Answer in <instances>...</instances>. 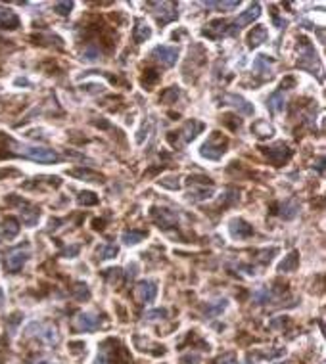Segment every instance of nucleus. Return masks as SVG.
<instances>
[{"instance_id": "nucleus-42", "label": "nucleus", "mask_w": 326, "mask_h": 364, "mask_svg": "<svg viewBox=\"0 0 326 364\" xmlns=\"http://www.w3.org/2000/svg\"><path fill=\"white\" fill-rule=\"evenodd\" d=\"M4 305V291H2V288H0V307Z\"/></svg>"}, {"instance_id": "nucleus-25", "label": "nucleus", "mask_w": 326, "mask_h": 364, "mask_svg": "<svg viewBox=\"0 0 326 364\" xmlns=\"http://www.w3.org/2000/svg\"><path fill=\"white\" fill-rule=\"evenodd\" d=\"M144 236H146L144 232H134V230H132V232H125V234H123V242L127 243V245H134V243L142 242Z\"/></svg>"}, {"instance_id": "nucleus-30", "label": "nucleus", "mask_w": 326, "mask_h": 364, "mask_svg": "<svg viewBox=\"0 0 326 364\" xmlns=\"http://www.w3.org/2000/svg\"><path fill=\"white\" fill-rule=\"evenodd\" d=\"M179 96H181V91H179L177 87H171L169 91L162 94V102H165V104H171V102H175Z\"/></svg>"}, {"instance_id": "nucleus-37", "label": "nucleus", "mask_w": 326, "mask_h": 364, "mask_svg": "<svg viewBox=\"0 0 326 364\" xmlns=\"http://www.w3.org/2000/svg\"><path fill=\"white\" fill-rule=\"evenodd\" d=\"M223 123H225V125H228V127H230L232 130H236V128L240 127V119H236L234 115H225V119H223Z\"/></svg>"}, {"instance_id": "nucleus-31", "label": "nucleus", "mask_w": 326, "mask_h": 364, "mask_svg": "<svg viewBox=\"0 0 326 364\" xmlns=\"http://www.w3.org/2000/svg\"><path fill=\"white\" fill-rule=\"evenodd\" d=\"M85 58H87L89 61H96L98 58H100V50H98V46L89 44V46L85 48Z\"/></svg>"}, {"instance_id": "nucleus-9", "label": "nucleus", "mask_w": 326, "mask_h": 364, "mask_svg": "<svg viewBox=\"0 0 326 364\" xmlns=\"http://www.w3.org/2000/svg\"><path fill=\"white\" fill-rule=\"evenodd\" d=\"M225 102H227L228 106L236 108L242 115H254V104H250L248 100H244V98L238 96V94H227V96H225Z\"/></svg>"}, {"instance_id": "nucleus-6", "label": "nucleus", "mask_w": 326, "mask_h": 364, "mask_svg": "<svg viewBox=\"0 0 326 364\" xmlns=\"http://www.w3.org/2000/svg\"><path fill=\"white\" fill-rule=\"evenodd\" d=\"M152 58L156 61H160L165 67H171V65L177 63L179 52H177V48H173V46H156V48L152 50Z\"/></svg>"}, {"instance_id": "nucleus-34", "label": "nucleus", "mask_w": 326, "mask_h": 364, "mask_svg": "<svg viewBox=\"0 0 326 364\" xmlns=\"http://www.w3.org/2000/svg\"><path fill=\"white\" fill-rule=\"evenodd\" d=\"M158 79H160V75H158L154 69H150V71H146V75H144V81H142V83H144L146 87H152V85H154Z\"/></svg>"}, {"instance_id": "nucleus-7", "label": "nucleus", "mask_w": 326, "mask_h": 364, "mask_svg": "<svg viewBox=\"0 0 326 364\" xmlns=\"http://www.w3.org/2000/svg\"><path fill=\"white\" fill-rule=\"evenodd\" d=\"M263 152L269 157V161L274 163V165H282V163L292 155V150H290L286 144H274V146H271V148H263Z\"/></svg>"}, {"instance_id": "nucleus-35", "label": "nucleus", "mask_w": 326, "mask_h": 364, "mask_svg": "<svg viewBox=\"0 0 326 364\" xmlns=\"http://www.w3.org/2000/svg\"><path fill=\"white\" fill-rule=\"evenodd\" d=\"M254 297H255V301H259V303H267V301L271 299V291H269L267 288H263V290L254 293Z\"/></svg>"}, {"instance_id": "nucleus-27", "label": "nucleus", "mask_w": 326, "mask_h": 364, "mask_svg": "<svg viewBox=\"0 0 326 364\" xmlns=\"http://www.w3.org/2000/svg\"><path fill=\"white\" fill-rule=\"evenodd\" d=\"M79 203H81V205H96L98 196L94 192H83V194L79 196Z\"/></svg>"}, {"instance_id": "nucleus-38", "label": "nucleus", "mask_w": 326, "mask_h": 364, "mask_svg": "<svg viewBox=\"0 0 326 364\" xmlns=\"http://www.w3.org/2000/svg\"><path fill=\"white\" fill-rule=\"evenodd\" d=\"M167 314V310H163V309H158V310H150V312H146V318H152V320H156V318H162V316H165Z\"/></svg>"}, {"instance_id": "nucleus-28", "label": "nucleus", "mask_w": 326, "mask_h": 364, "mask_svg": "<svg viewBox=\"0 0 326 364\" xmlns=\"http://www.w3.org/2000/svg\"><path fill=\"white\" fill-rule=\"evenodd\" d=\"M73 293H75V297H77L79 301H85V299H89V297H91L89 288H87V286H83V284H77V286L73 288Z\"/></svg>"}, {"instance_id": "nucleus-2", "label": "nucleus", "mask_w": 326, "mask_h": 364, "mask_svg": "<svg viewBox=\"0 0 326 364\" xmlns=\"http://www.w3.org/2000/svg\"><path fill=\"white\" fill-rule=\"evenodd\" d=\"M29 259V245H21V247H14L6 253V259H4V265H6V271L8 273H19L23 269V265L27 263Z\"/></svg>"}, {"instance_id": "nucleus-32", "label": "nucleus", "mask_w": 326, "mask_h": 364, "mask_svg": "<svg viewBox=\"0 0 326 364\" xmlns=\"http://www.w3.org/2000/svg\"><path fill=\"white\" fill-rule=\"evenodd\" d=\"M207 8H221V10H232L238 8V2H207Z\"/></svg>"}, {"instance_id": "nucleus-15", "label": "nucleus", "mask_w": 326, "mask_h": 364, "mask_svg": "<svg viewBox=\"0 0 326 364\" xmlns=\"http://www.w3.org/2000/svg\"><path fill=\"white\" fill-rule=\"evenodd\" d=\"M19 234V222L16 218H6L4 224H2V238L4 240H14L16 236Z\"/></svg>"}, {"instance_id": "nucleus-40", "label": "nucleus", "mask_w": 326, "mask_h": 364, "mask_svg": "<svg viewBox=\"0 0 326 364\" xmlns=\"http://www.w3.org/2000/svg\"><path fill=\"white\" fill-rule=\"evenodd\" d=\"M198 363H199V355H186L181 361V364H198Z\"/></svg>"}, {"instance_id": "nucleus-5", "label": "nucleus", "mask_w": 326, "mask_h": 364, "mask_svg": "<svg viewBox=\"0 0 326 364\" xmlns=\"http://www.w3.org/2000/svg\"><path fill=\"white\" fill-rule=\"evenodd\" d=\"M73 326L79 330V332H94L98 326H100V318L92 312H79L75 318H73Z\"/></svg>"}, {"instance_id": "nucleus-26", "label": "nucleus", "mask_w": 326, "mask_h": 364, "mask_svg": "<svg viewBox=\"0 0 326 364\" xmlns=\"http://www.w3.org/2000/svg\"><path fill=\"white\" fill-rule=\"evenodd\" d=\"M280 215H282L284 218H293V217L297 215V203H295V201H286V203L282 205Z\"/></svg>"}, {"instance_id": "nucleus-20", "label": "nucleus", "mask_w": 326, "mask_h": 364, "mask_svg": "<svg viewBox=\"0 0 326 364\" xmlns=\"http://www.w3.org/2000/svg\"><path fill=\"white\" fill-rule=\"evenodd\" d=\"M150 36H152V29L144 21H138L136 27H134V40L136 42H146Z\"/></svg>"}, {"instance_id": "nucleus-23", "label": "nucleus", "mask_w": 326, "mask_h": 364, "mask_svg": "<svg viewBox=\"0 0 326 364\" xmlns=\"http://www.w3.org/2000/svg\"><path fill=\"white\" fill-rule=\"evenodd\" d=\"M211 196H213V188H207V186L190 190V200H196V201H199V200H207V198H211Z\"/></svg>"}, {"instance_id": "nucleus-29", "label": "nucleus", "mask_w": 326, "mask_h": 364, "mask_svg": "<svg viewBox=\"0 0 326 364\" xmlns=\"http://www.w3.org/2000/svg\"><path fill=\"white\" fill-rule=\"evenodd\" d=\"M254 130L257 132V136H261V138H265V136H271L272 134V127L269 125V123H257L255 127H254Z\"/></svg>"}, {"instance_id": "nucleus-22", "label": "nucleus", "mask_w": 326, "mask_h": 364, "mask_svg": "<svg viewBox=\"0 0 326 364\" xmlns=\"http://www.w3.org/2000/svg\"><path fill=\"white\" fill-rule=\"evenodd\" d=\"M71 175L79 177V179H87V181L91 182H102V177L96 175V173H92V171H89V169H75V171H71Z\"/></svg>"}, {"instance_id": "nucleus-33", "label": "nucleus", "mask_w": 326, "mask_h": 364, "mask_svg": "<svg viewBox=\"0 0 326 364\" xmlns=\"http://www.w3.org/2000/svg\"><path fill=\"white\" fill-rule=\"evenodd\" d=\"M115 255H117V247H115V245H106V247L100 249V257H102V259H111V257H115Z\"/></svg>"}, {"instance_id": "nucleus-21", "label": "nucleus", "mask_w": 326, "mask_h": 364, "mask_svg": "<svg viewBox=\"0 0 326 364\" xmlns=\"http://www.w3.org/2000/svg\"><path fill=\"white\" fill-rule=\"evenodd\" d=\"M227 309V299H219V301H215V303H211L207 309H205V316L207 318H211V316H217V314H221L223 310Z\"/></svg>"}, {"instance_id": "nucleus-39", "label": "nucleus", "mask_w": 326, "mask_h": 364, "mask_svg": "<svg viewBox=\"0 0 326 364\" xmlns=\"http://www.w3.org/2000/svg\"><path fill=\"white\" fill-rule=\"evenodd\" d=\"M219 364H238V363H236V357L232 353H227V355H223L219 359Z\"/></svg>"}, {"instance_id": "nucleus-4", "label": "nucleus", "mask_w": 326, "mask_h": 364, "mask_svg": "<svg viewBox=\"0 0 326 364\" xmlns=\"http://www.w3.org/2000/svg\"><path fill=\"white\" fill-rule=\"evenodd\" d=\"M19 153L33 159V161H38V163H54V161H58V153L54 150L40 148V146H21Z\"/></svg>"}, {"instance_id": "nucleus-16", "label": "nucleus", "mask_w": 326, "mask_h": 364, "mask_svg": "<svg viewBox=\"0 0 326 364\" xmlns=\"http://www.w3.org/2000/svg\"><path fill=\"white\" fill-rule=\"evenodd\" d=\"M225 33H228V23L223 21V19L211 21V23L207 25V29L203 31V35H209V36H221V35H225Z\"/></svg>"}, {"instance_id": "nucleus-19", "label": "nucleus", "mask_w": 326, "mask_h": 364, "mask_svg": "<svg viewBox=\"0 0 326 364\" xmlns=\"http://www.w3.org/2000/svg\"><path fill=\"white\" fill-rule=\"evenodd\" d=\"M267 36H269V33H267V29L265 27H254V31L250 33V36H248V40H250V46L254 48V46H259L261 42H265L267 40Z\"/></svg>"}, {"instance_id": "nucleus-24", "label": "nucleus", "mask_w": 326, "mask_h": 364, "mask_svg": "<svg viewBox=\"0 0 326 364\" xmlns=\"http://www.w3.org/2000/svg\"><path fill=\"white\" fill-rule=\"evenodd\" d=\"M254 67L261 73H271V60L267 56H257L254 61Z\"/></svg>"}, {"instance_id": "nucleus-1", "label": "nucleus", "mask_w": 326, "mask_h": 364, "mask_svg": "<svg viewBox=\"0 0 326 364\" xmlns=\"http://www.w3.org/2000/svg\"><path fill=\"white\" fill-rule=\"evenodd\" d=\"M25 335L27 337H38L46 345H58L60 343V334H58L56 326H52L48 322H31L25 328Z\"/></svg>"}, {"instance_id": "nucleus-10", "label": "nucleus", "mask_w": 326, "mask_h": 364, "mask_svg": "<svg viewBox=\"0 0 326 364\" xmlns=\"http://www.w3.org/2000/svg\"><path fill=\"white\" fill-rule=\"evenodd\" d=\"M230 234H232L234 238H248V236L254 234V228H252L246 220L234 218V220L230 222Z\"/></svg>"}, {"instance_id": "nucleus-3", "label": "nucleus", "mask_w": 326, "mask_h": 364, "mask_svg": "<svg viewBox=\"0 0 326 364\" xmlns=\"http://www.w3.org/2000/svg\"><path fill=\"white\" fill-rule=\"evenodd\" d=\"M225 152H227V138H223V134L219 132H213L209 140L201 146V155L207 159H219Z\"/></svg>"}, {"instance_id": "nucleus-14", "label": "nucleus", "mask_w": 326, "mask_h": 364, "mask_svg": "<svg viewBox=\"0 0 326 364\" xmlns=\"http://www.w3.org/2000/svg\"><path fill=\"white\" fill-rule=\"evenodd\" d=\"M0 27L2 29H18L19 18L12 10H0Z\"/></svg>"}, {"instance_id": "nucleus-13", "label": "nucleus", "mask_w": 326, "mask_h": 364, "mask_svg": "<svg viewBox=\"0 0 326 364\" xmlns=\"http://www.w3.org/2000/svg\"><path fill=\"white\" fill-rule=\"evenodd\" d=\"M201 128H203V125H201L199 121H196V119L188 121L186 125H184V128L181 130V134H182V142H190V140H194L196 136L201 132Z\"/></svg>"}, {"instance_id": "nucleus-17", "label": "nucleus", "mask_w": 326, "mask_h": 364, "mask_svg": "<svg viewBox=\"0 0 326 364\" xmlns=\"http://www.w3.org/2000/svg\"><path fill=\"white\" fill-rule=\"evenodd\" d=\"M267 108H269L272 113L282 111V109H284V94H282L280 91L274 92V94H271L269 100H267Z\"/></svg>"}, {"instance_id": "nucleus-12", "label": "nucleus", "mask_w": 326, "mask_h": 364, "mask_svg": "<svg viewBox=\"0 0 326 364\" xmlns=\"http://www.w3.org/2000/svg\"><path fill=\"white\" fill-rule=\"evenodd\" d=\"M261 16V6L259 4H252L238 19H236V27L240 29V27H244V25H248V23H252L254 19H257Z\"/></svg>"}, {"instance_id": "nucleus-8", "label": "nucleus", "mask_w": 326, "mask_h": 364, "mask_svg": "<svg viewBox=\"0 0 326 364\" xmlns=\"http://www.w3.org/2000/svg\"><path fill=\"white\" fill-rule=\"evenodd\" d=\"M134 295L140 303H150L156 299L158 295V286L154 282H140L136 288H134Z\"/></svg>"}, {"instance_id": "nucleus-41", "label": "nucleus", "mask_w": 326, "mask_h": 364, "mask_svg": "<svg viewBox=\"0 0 326 364\" xmlns=\"http://www.w3.org/2000/svg\"><path fill=\"white\" fill-rule=\"evenodd\" d=\"M77 253H79V245H73V247L65 249V255H69V257H75Z\"/></svg>"}, {"instance_id": "nucleus-18", "label": "nucleus", "mask_w": 326, "mask_h": 364, "mask_svg": "<svg viewBox=\"0 0 326 364\" xmlns=\"http://www.w3.org/2000/svg\"><path fill=\"white\" fill-rule=\"evenodd\" d=\"M297 265H299V257H297L295 251H292V253L278 265V271H280V273H293V271L297 269Z\"/></svg>"}, {"instance_id": "nucleus-11", "label": "nucleus", "mask_w": 326, "mask_h": 364, "mask_svg": "<svg viewBox=\"0 0 326 364\" xmlns=\"http://www.w3.org/2000/svg\"><path fill=\"white\" fill-rule=\"evenodd\" d=\"M152 215H154V220L160 224V228H169L177 222V215L167 209H154Z\"/></svg>"}, {"instance_id": "nucleus-43", "label": "nucleus", "mask_w": 326, "mask_h": 364, "mask_svg": "<svg viewBox=\"0 0 326 364\" xmlns=\"http://www.w3.org/2000/svg\"><path fill=\"white\" fill-rule=\"evenodd\" d=\"M36 364H56V363H50V361H40V363H36Z\"/></svg>"}, {"instance_id": "nucleus-36", "label": "nucleus", "mask_w": 326, "mask_h": 364, "mask_svg": "<svg viewBox=\"0 0 326 364\" xmlns=\"http://www.w3.org/2000/svg\"><path fill=\"white\" fill-rule=\"evenodd\" d=\"M71 8H73V2H58L56 4V12L62 16H67L71 12Z\"/></svg>"}]
</instances>
